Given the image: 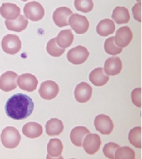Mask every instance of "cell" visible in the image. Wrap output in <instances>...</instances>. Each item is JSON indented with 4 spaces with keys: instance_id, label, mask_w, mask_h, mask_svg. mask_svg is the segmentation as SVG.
I'll return each instance as SVG.
<instances>
[{
    "instance_id": "1",
    "label": "cell",
    "mask_w": 142,
    "mask_h": 159,
    "mask_svg": "<svg viewBox=\"0 0 142 159\" xmlns=\"http://www.w3.org/2000/svg\"><path fill=\"white\" fill-rule=\"evenodd\" d=\"M4 108L8 117L16 120H22L28 118L33 112L34 103L30 97L17 93L8 99Z\"/></svg>"
},
{
    "instance_id": "2",
    "label": "cell",
    "mask_w": 142,
    "mask_h": 159,
    "mask_svg": "<svg viewBox=\"0 0 142 159\" xmlns=\"http://www.w3.org/2000/svg\"><path fill=\"white\" fill-rule=\"evenodd\" d=\"M0 139L3 147L8 149H14L18 147L22 137L17 129L13 126H7L1 132Z\"/></svg>"
},
{
    "instance_id": "3",
    "label": "cell",
    "mask_w": 142,
    "mask_h": 159,
    "mask_svg": "<svg viewBox=\"0 0 142 159\" xmlns=\"http://www.w3.org/2000/svg\"><path fill=\"white\" fill-rule=\"evenodd\" d=\"M1 47L5 53L15 55L22 48V42L18 36L8 34L3 37L1 42Z\"/></svg>"
},
{
    "instance_id": "4",
    "label": "cell",
    "mask_w": 142,
    "mask_h": 159,
    "mask_svg": "<svg viewBox=\"0 0 142 159\" xmlns=\"http://www.w3.org/2000/svg\"><path fill=\"white\" fill-rule=\"evenodd\" d=\"M25 17L32 21H39L44 16V9L40 3L36 1L29 2L24 6Z\"/></svg>"
},
{
    "instance_id": "5",
    "label": "cell",
    "mask_w": 142,
    "mask_h": 159,
    "mask_svg": "<svg viewBox=\"0 0 142 159\" xmlns=\"http://www.w3.org/2000/svg\"><path fill=\"white\" fill-rule=\"evenodd\" d=\"M69 25L77 34H84L90 28V22L84 16L78 14H72L68 20Z\"/></svg>"
},
{
    "instance_id": "6",
    "label": "cell",
    "mask_w": 142,
    "mask_h": 159,
    "mask_svg": "<svg viewBox=\"0 0 142 159\" xmlns=\"http://www.w3.org/2000/svg\"><path fill=\"white\" fill-rule=\"evenodd\" d=\"M90 56V52L84 46H77L69 50L67 52V60L73 64H82L86 61Z\"/></svg>"
},
{
    "instance_id": "7",
    "label": "cell",
    "mask_w": 142,
    "mask_h": 159,
    "mask_svg": "<svg viewBox=\"0 0 142 159\" xmlns=\"http://www.w3.org/2000/svg\"><path fill=\"white\" fill-rule=\"evenodd\" d=\"M60 92V88L57 83L52 80H46L41 84L38 90L39 95L44 100H52L56 98Z\"/></svg>"
},
{
    "instance_id": "8",
    "label": "cell",
    "mask_w": 142,
    "mask_h": 159,
    "mask_svg": "<svg viewBox=\"0 0 142 159\" xmlns=\"http://www.w3.org/2000/svg\"><path fill=\"white\" fill-rule=\"evenodd\" d=\"M94 125L97 131H99L102 135H110L114 129L113 122L111 118L105 114L97 115L95 119Z\"/></svg>"
},
{
    "instance_id": "9",
    "label": "cell",
    "mask_w": 142,
    "mask_h": 159,
    "mask_svg": "<svg viewBox=\"0 0 142 159\" xmlns=\"http://www.w3.org/2000/svg\"><path fill=\"white\" fill-rule=\"evenodd\" d=\"M38 80L35 75L30 73H25L21 75L17 78V86L26 92H34L37 87Z\"/></svg>"
},
{
    "instance_id": "10",
    "label": "cell",
    "mask_w": 142,
    "mask_h": 159,
    "mask_svg": "<svg viewBox=\"0 0 142 159\" xmlns=\"http://www.w3.org/2000/svg\"><path fill=\"white\" fill-rule=\"evenodd\" d=\"M18 75L14 71H6L0 76V89L3 92H9L17 87Z\"/></svg>"
},
{
    "instance_id": "11",
    "label": "cell",
    "mask_w": 142,
    "mask_h": 159,
    "mask_svg": "<svg viewBox=\"0 0 142 159\" xmlns=\"http://www.w3.org/2000/svg\"><path fill=\"white\" fill-rule=\"evenodd\" d=\"M101 145V140L97 134L89 133L84 137L83 141V147L84 151L89 155H94L99 151Z\"/></svg>"
},
{
    "instance_id": "12",
    "label": "cell",
    "mask_w": 142,
    "mask_h": 159,
    "mask_svg": "<svg viewBox=\"0 0 142 159\" xmlns=\"http://www.w3.org/2000/svg\"><path fill=\"white\" fill-rule=\"evenodd\" d=\"M73 13L67 7H59L53 13V20L58 27H65L69 25L68 20Z\"/></svg>"
},
{
    "instance_id": "13",
    "label": "cell",
    "mask_w": 142,
    "mask_h": 159,
    "mask_svg": "<svg viewBox=\"0 0 142 159\" xmlns=\"http://www.w3.org/2000/svg\"><path fill=\"white\" fill-rule=\"evenodd\" d=\"M132 39H133V32L131 29L128 26H124L119 28L116 32L114 43L117 47L124 48L128 45H130Z\"/></svg>"
},
{
    "instance_id": "14",
    "label": "cell",
    "mask_w": 142,
    "mask_h": 159,
    "mask_svg": "<svg viewBox=\"0 0 142 159\" xmlns=\"http://www.w3.org/2000/svg\"><path fill=\"white\" fill-rule=\"evenodd\" d=\"M93 89L92 87L86 82L79 83L74 91L75 99L79 103H85L90 100L92 97Z\"/></svg>"
},
{
    "instance_id": "15",
    "label": "cell",
    "mask_w": 142,
    "mask_h": 159,
    "mask_svg": "<svg viewBox=\"0 0 142 159\" xmlns=\"http://www.w3.org/2000/svg\"><path fill=\"white\" fill-rule=\"evenodd\" d=\"M123 69L122 61L118 57H111L106 59L104 64V71L107 75H117Z\"/></svg>"
},
{
    "instance_id": "16",
    "label": "cell",
    "mask_w": 142,
    "mask_h": 159,
    "mask_svg": "<svg viewBox=\"0 0 142 159\" xmlns=\"http://www.w3.org/2000/svg\"><path fill=\"white\" fill-rule=\"evenodd\" d=\"M0 15L5 20H16L21 15V9L15 3H4L0 7Z\"/></svg>"
},
{
    "instance_id": "17",
    "label": "cell",
    "mask_w": 142,
    "mask_h": 159,
    "mask_svg": "<svg viewBox=\"0 0 142 159\" xmlns=\"http://www.w3.org/2000/svg\"><path fill=\"white\" fill-rule=\"evenodd\" d=\"M90 81L95 86H105L109 80V75L104 72L102 68H96L90 72L89 76Z\"/></svg>"
},
{
    "instance_id": "18",
    "label": "cell",
    "mask_w": 142,
    "mask_h": 159,
    "mask_svg": "<svg viewBox=\"0 0 142 159\" xmlns=\"http://www.w3.org/2000/svg\"><path fill=\"white\" fill-rule=\"evenodd\" d=\"M5 25H6L7 29L9 31L21 32L27 27L28 20L25 17V16L20 15L18 18H16V20H6Z\"/></svg>"
},
{
    "instance_id": "19",
    "label": "cell",
    "mask_w": 142,
    "mask_h": 159,
    "mask_svg": "<svg viewBox=\"0 0 142 159\" xmlns=\"http://www.w3.org/2000/svg\"><path fill=\"white\" fill-rule=\"evenodd\" d=\"M90 133V130L84 126H77L72 129L70 133V140L76 147H81L83 146L84 137Z\"/></svg>"
},
{
    "instance_id": "20",
    "label": "cell",
    "mask_w": 142,
    "mask_h": 159,
    "mask_svg": "<svg viewBox=\"0 0 142 159\" xmlns=\"http://www.w3.org/2000/svg\"><path fill=\"white\" fill-rule=\"evenodd\" d=\"M22 133L27 138H31V139L37 138L43 134V127L38 123H27L25 125L22 127Z\"/></svg>"
},
{
    "instance_id": "21",
    "label": "cell",
    "mask_w": 142,
    "mask_h": 159,
    "mask_svg": "<svg viewBox=\"0 0 142 159\" xmlns=\"http://www.w3.org/2000/svg\"><path fill=\"white\" fill-rule=\"evenodd\" d=\"M56 39L57 45L61 47V48L66 49L72 44L73 40H74V35L72 33L71 29L63 30L59 32L58 36L56 37Z\"/></svg>"
},
{
    "instance_id": "22",
    "label": "cell",
    "mask_w": 142,
    "mask_h": 159,
    "mask_svg": "<svg viewBox=\"0 0 142 159\" xmlns=\"http://www.w3.org/2000/svg\"><path fill=\"white\" fill-rule=\"evenodd\" d=\"M115 31L114 21L110 19H104L98 23L96 26V32L100 37H106Z\"/></svg>"
},
{
    "instance_id": "23",
    "label": "cell",
    "mask_w": 142,
    "mask_h": 159,
    "mask_svg": "<svg viewBox=\"0 0 142 159\" xmlns=\"http://www.w3.org/2000/svg\"><path fill=\"white\" fill-rule=\"evenodd\" d=\"M45 129H46V133L48 135L50 136L59 135L64 130V125L61 120L54 118V119H50L46 123Z\"/></svg>"
},
{
    "instance_id": "24",
    "label": "cell",
    "mask_w": 142,
    "mask_h": 159,
    "mask_svg": "<svg viewBox=\"0 0 142 159\" xmlns=\"http://www.w3.org/2000/svg\"><path fill=\"white\" fill-rule=\"evenodd\" d=\"M111 18L112 20L117 24H126L130 20V12L125 7L117 6L113 9Z\"/></svg>"
},
{
    "instance_id": "25",
    "label": "cell",
    "mask_w": 142,
    "mask_h": 159,
    "mask_svg": "<svg viewBox=\"0 0 142 159\" xmlns=\"http://www.w3.org/2000/svg\"><path fill=\"white\" fill-rule=\"evenodd\" d=\"M62 151H63V144L58 138H54L49 141L47 146V152L49 156L52 157H58L61 155Z\"/></svg>"
},
{
    "instance_id": "26",
    "label": "cell",
    "mask_w": 142,
    "mask_h": 159,
    "mask_svg": "<svg viewBox=\"0 0 142 159\" xmlns=\"http://www.w3.org/2000/svg\"><path fill=\"white\" fill-rule=\"evenodd\" d=\"M129 141L136 148L141 149V127L133 128L129 133Z\"/></svg>"
},
{
    "instance_id": "27",
    "label": "cell",
    "mask_w": 142,
    "mask_h": 159,
    "mask_svg": "<svg viewBox=\"0 0 142 159\" xmlns=\"http://www.w3.org/2000/svg\"><path fill=\"white\" fill-rule=\"evenodd\" d=\"M104 49L105 52L110 55H117L119 54L123 51V48L117 47L114 43V37H111L107 38L104 43Z\"/></svg>"
},
{
    "instance_id": "28",
    "label": "cell",
    "mask_w": 142,
    "mask_h": 159,
    "mask_svg": "<svg viewBox=\"0 0 142 159\" xmlns=\"http://www.w3.org/2000/svg\"><path fill=\"white\" fill-rule=\"evenodd\" d=\"M46 50L47 52L50 55L53 56V57H60L65 52V49L61 48V47H59L57 45L56 38H52V39H50L48 42L46 46Z\"/></svg>"
},
{
    "instance_id": "29",
    "label": "cell",
    "mask_w": 142,
    "mask_h": 159,
    "mask_svg": "<svg viewBox=\"0 0 142 159\" xmlns=\"http://www.w3.org/2000/svg\"><path fill=\"white\" fill-rule=\"evenodd\" d=\"M114 158L116 159H135V153L133 149L129 147H118L115 152Z\"/></svg>"
},
{
    "instance_id": "30",
    "label": "cell",
    "mask_w": 142,
    "mask_h": 159,
    "mask_svg": "<svg viewBox=\"0 0 142 159\" xmlns=\"http://www.w3.org/2000/svg\"><path fill=\"white\" fill-rule=\"evenodd\" d=\"M74 6L82 13H90L94 8L93 0H74Z\"/></svg>"
},
{
    "instance_id": "31",
    "label": "cell",
    "mask_w": 142,
    "mask_h": 159,
    "mask_svg": "<svg viewBox=\"0 0 142 159\" xmlns=\"http://www.w3.org/2000/svg\"><path fill=\"white\" fill-rule=\"evenodd\" d=\"M119 147V145L114 143V142H109V143L105 144L103 148V153L107 158L114 159L115 152L117 148Z\"/></svg>"
},
{
    "instance_id": "32",
    "label": "cell",
    "mask_w": 142,
    "mask_h": 159,
    "mask_svg": "<svg viewBox=\"0 0 142 159\" xmlns=\"http://www.w3.org/2000/svg\"><path fill=\"white\" fill-rule=\"evenodd\" d=\"M131 100L136 107H141V88L134 89L131 92Z\"/></svg>"
},
{
    "instance_id": "33",
    "label": "cell",
    "mask_w": 142,
    "mask_h": 159,
    "mask_svg": "<svg viewBox=\"0 0 142 159\" xmlns=\"http://www.w3.org/2000/svg\"><path fill=\"white\" fill-rule=\"evenodd\" d=\"M133 16L135 20L141 22V3H137L132 8Z\"/></svg>"
},
{
    "instance_id": "34",
    "label": "cell",
    "mask_w": 142,
    "mask_h": 159,
    "mask_svg": "<svg viewBox=\"0 0 142 159\" xmlns=\"http://www.w3.org/2000/svg\"><path fill=\"white\" fill-rule=\"evenodd\" d=\"M138 1V3H141V0H137Z\"/></svg>"
},
{
    "instance_id": "35",
    "label": "cell",
    "mask_w": 142,
    "mask_h": 159,
    "mask_svg": "<svg viewBox=\"0 0 142 159\" xmlns=\"http://www.w3.org/2000/svg\"><path fill=\"white\" fill-rule=\"evenodd\" d=\"M22 1H24V2H25V1H27V0H22Z\"/></svg>"
}]
</instances>
